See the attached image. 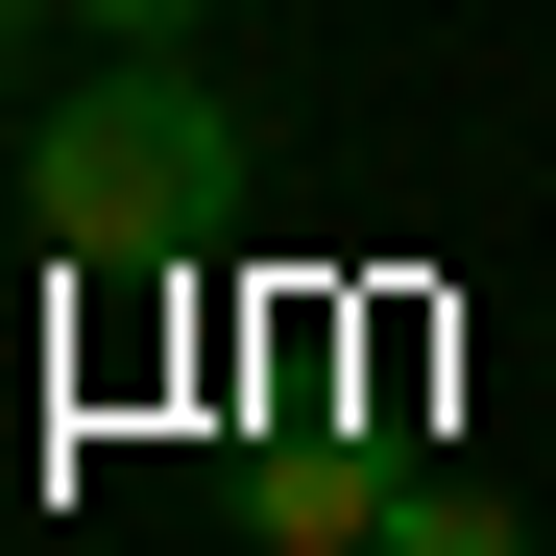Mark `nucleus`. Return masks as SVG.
<instances>
[{
    "mask_svg": "<svg viewBox=\"0 0 556 556\" xmlns=\"http://www.w3.org/2000/svg\"><path fill=\"white\" fill-rule=\"evenodd\" d=\"M25 218L98 266V291H169V266L242 218V98H218V73H169V49L73 73V98L25 122Z\"/></svg>",
    "mask_w": 556,
    "mask_h": 556,
    "instance_id": "obj_1",
    "label": "nucleus"
},
{
    "mask_svg": "<svg viewBox=\"0 0 556 556\" xmlns=\"http://www.w3.org/2000/svg\"><path fill=\"white\" fill-rule=\"evenodd\" d=\"M363 556H532L508 508H459V484H388V508H363Z\"/></svg>",
    "mask_w": 556,
    "mask_h": 556,
    "instance_id": "obj_2",
    "label": "nucleus"
},
{
    "mask_svg": "<svg viewBox=\"0 0 556 556\" xmlns=\"http://www.w3.org/2000/svg\"><path fill=\"white\" fill-rule=\"evenodd\" d=\"M73 25H122V49H169V25H194V0H73Z\"/></svg>",
    "mask_w": 556,
    "mask_h": 556,
    "instance_id": "obj_3",
    "label": "nucleus"
},
{
    "mask_svg": "<svg viewBox=\"0 0 556 556\" xmlns=\"http://www.w3.org/2000/svg\"><path fill=\"white\" fill-rule=\"evenodd\" d=\"M25 25H73V0H0V49H25Z\"/></svg>",
    "mask_w": 556,
    "mask_h": 556,
    "instance_id": "obj_4",
    "label": "nucleus"
}]
</instances>
